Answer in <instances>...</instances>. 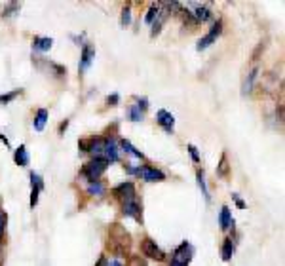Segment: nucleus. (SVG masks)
Segmentation results:
<instances>
[{"instance_id": "obj_1", "label": "nucleus", "mask_w": 285, "mask_h": 266, "mask_svg": "<svg viewBox=\"0 0 285 266\" xmlns=\"http://www.w3.org/2000/svg\"><path fill=\"white\" fill-rule=\"evenodd\" d=\"M129 246H131L129 234L120 225H112L108 228V242H107V247L110 249V253L122 257V255H125L129 251Z\"/></svg>"}, {"instance_id": "obj_2", "label": "nucleus", "mask_w": 285, "mask_h": 266, "mask_svg": "<svg viewBox=\"0 0 285 266\" xmlns=\"http://www.w3.org/2000/svg\"><path fill=\"white\" fill-rule=\"evenodd\" d=\"M108 167V162L105 158H93L91 162L88 164H84V167H82V177H86L89 183H95V181H99V177L107 171Z\"/></svg>"}, {"instance_id": "obj_3", "label": "nucleus", "mask_w": 285, "mask_h": 266, "mask_svg": "<svg viewBox=\"0 0 285 266\" xmlns=\"http://www.w3.org/2000/svg\"><path fill=\"white\" fill-rule=\"evenodd\" d=\"M221 33H223V19H217V21H215V25L211 27V31L204 36V38H200V42H198V46H196L198 52H202V50H207V48L213 44L215 40L221 36Z\"/></svg>"}, {"instance_id": "obj_4", "label": "nucleus", "mask_w": 285, "mask_h": 266, "mask_svg": "<svg viewBox=\"0 0 285 266\" xmlns=\"http://www.w3.org/2000/svg\"><path fill=\"white\" fill-rule=\"evenodd\" d=\"M141 251H142V255H144V257L154 259V261H163V259H165V253H163V251L156 246V242H154V240H150V238H142Z\"/></svg>"}, {"instance_id": "obj_5", "label": "nucleus", "mask_w": 285, "mask_h": 266, "mask_svg": "<svg viewBox=\"0 0 285 266\" xmlns=\"http://www.w3.org/2000/svg\"><path fill=\"white\" fill-rule=\"evenodd\" d=\"M112 196H114L116 200H120L122 204H124V202H129V200H135V184L129 183V181H125V183H122V184H118V186L112 188Z\"/></svg>"}, {"instance_id": "obj_6", "label": "nucleus", "mask_w": 285, "mask_h": 266, "mask_svg": "<svg viewBox=\"0 0 285 266\" xmlns=\"http://www.w3.org/2000/svg\"><path fill=\"white\" fill-rule=\"evenodd\" d=\"M188 8H192V18L196 19V23H205L211 19V10H209V4H204V2H188L186 4Z\"/></svg>"}, {"instance_id": "obj_7", "label": "nucleus", "mask_w": 285, "mask_h": 266, "mask_svg": "<svg viewBox=\"0 0 285 266\" xmlns=\"http://www.w3.org/2000/svg\"><path fill=\"white\" fill-rule=\"evenodd\" d=\"M192 255H194V247H192L188 242H183V244L175 249V253H173V263H179V265L186 266L190 263Z\"/></svg>"}, {"instance_id": "obj_8", "label": "nucleus", "mask_w": 285, "mask_h": 266, "mask_svg": "<svg viewBox=\"0 0 285 266\" xmlns=\"http://www.w3.org/2000/svg\"><path fill=\"white\" fill-rule=\"evenodd\" d=\"M122 213H124L125 217H131V219H135L137 223H141V225H142L141 205L137 204V200H129V202H124V204H122Z\"/></svg>"}, {"instance_id": "obj_9", "label": "nucleus", "mask_w": 285, "mask_h": 266, "mask_svg": "<svg viewBox=\"0 0 285 266\" xmlns=\"http://www.w3.org/2000/svg\"><path fill=\"white\" fill-rule=\"evenodd\" d=\"M139 177H142L148 183H154V181H163L165 173L156 169V167H152V165H142V167H139Z\"/></svg>"}, {"instance_id": "obj_10", "label": "nucleus", "mask_w": 285, "mask_h": 266, "mask_svg": "<svg viewBox=\"0 0 285 266\" xmlns=\"http://www.w3.org/2000/svg\"><path fill=\"white\" fill-rule=\"evenodd\" d=\"M156 122H158L160 127H163V131L173 133V127H175V118H173V114H171V112H167V110H158V114H156Z\"/></svg>"}, {"instance_id": "obj_11", "label": "nucleus", "mask_w": 285, "mask_h": 266, "mask_svg": "<svg viewBox=\"0 0 285 266\" xmlns=\"http://www.w3.org/2000/svg\"><path fill=\"white\" fill-rule=\"evenodd\" d=\"M93 57H95V50H93L89 44H84V46H82V57H80V65H78V72H80V74L88 71L89 65H91V61H93Z\"/></svg>"}, {"instance_id": "obj_12", "label": "nucleus", "mask_w": 285, "mask_h": 266, "mask_svg": "<svg viewBox=\"0 0 285 266\" xmlns=\"http://www.w3.org/2000/svg\"><path fill=\"white\" fill-rule=\"evenodd\" d=\"M103 158L107 160L108 164H116L120 160V154H118V146H116V141L112 137L105 139V152H103Z\"/></svg>"}, {"instance_id": "obj_13", "label": "nucleus", "mask_w": 285, "mask_h": 266, "mask_svg": "<svg viewBox=\"0 0 285 266\" xmlns=\"http://www.w3.org/2000/svg\"><path fill=\"white\" fill-rule=\"evenodd\" d=\"M219 225H221V230H228L234 226V219H232V213L226 205H223V209L219 213Z\"/></svg>"}, {"instance_id": "obj_14", "label": "nucleus", "mask_w": 285, "mask_h": 266, "mask_svg": "<svg viewBox=\"0 0 285 266\" xmlns=\"http://www.w3.org/2000/svg\"><path fill=\"white\" fill-rule=\"evenodd\" d=\"M52 46H54V40L48 36H35L33 38V48L36 52H48Z\"/></svg>"}, {"instance_id": "obj_15", "label": "nucleus", "mask_w": 285, "mask_h": 266, "mask_svg": "<svg viewBox=\"0 0 285 266\" xmlns=\"http://www.w3.org/2000/svg\"><path fill=\"white\" fill-rule=\"evenodd\" d=\"M88 152H91L95 158H103V152H105V139H89Z\"/></svg>"}, {"instance_id": "obj_16", "label": "nucleus", "mask_w": 285, "mask_h": 266, "mask_svg": "<svg viewBox=\"0 0 285 266\" xmlns=\"http://www.w3.org/2000/svg\"><path fill=\"white\" fill-rule=\"evenodd\" d=\"M14 162L21 165V167H25V165H29V152H27V146L25 144H21L18 150L14 152Z\"/></svg>"}, {"instance_id": "obj_17", "label": "nucleus", "mask_w": 285, "mask_h": 266, "mask_svg": "<svg viewBox=\"0 0 285 266\" xmlns=\"http://www.w3.org/2000/svg\"><path fill=\"white\" fill-rule=\"evenodd\" d=\"M46 122H48V110H46V108H40V110L36 112L35 120H33V125H35L36 131H42V129L46 127Z\"/></svg>"}, {"instance_id": "obj_18", "label": "nucleus", "mask_w": 285, "mask_h": 266, "mask_svg": "<svg viewBox=\"0 0 285 266\" xmlns=\"http://www.w3.org/2000/svg\"><path fill=\"white\" fill-rule=\"evenodd\" d=\"M232 255H234V240L226 238L223 244V249H221V257H223V261H230Z\"/></svg>"}, {"instance_id": "obj_19", "label": "nucleus", "mask_w": 285, "mask_h": 266, "mask_svg": "<svg viewBox=\"0 0 285 266\" xmlns=\"http://www.w3.org/2000/svg\"><path fill=\"white\" fill-rule=\"evenodd\" d=\"M257 74H259V69H253V71L247 74V78L244 80V86H242L244 95H245V93H249L251 89H253V84H255V80H257Z\"/></svg>"}, {"instance_id": "obj_20", "label": "nucleus", "mask_w": 285, "mask_h": 266, "mask_svg": "<svg viewBox=\"0 0 285 266\" xmlns=\"http://www.w3.org/2000/svg\"><path fill=\"white\" fill-rule=\"evenodd\" d=\"M88 194L89 196H103V194H105V184H103L101 181L89 183V184H88Z\"/></svg>"}, {"instance_id": "obj_21", "label": "nucleus", "mask_w": 285, "mask_h": 266, "mask_svg": "<svg viewBox=\"0 0 285 266\" xmlns=\"http://www.w3.org/2000/svg\"><path fill=\"white\" fill-rule=\"evenodd\" d=\"M228 171H230L228 160H226V154H223V156H221V162H219V167H217V175H219V177H228Z\"/></svg>"}, {"instance_id": "obj_22", "label": "nucleus", "mask_w": 285, "mask_h": 266, "mask_svg": "<svg viewBox=\"0 0 285 266\" xmlns=\"http://www.w3.org/2000/svg\"><path fill=\"white\" fill-rule=\"evenodd\" d=\"M196 179H198V186H200L202 194H204V198H205V202H209V190H207V186H205V177H204V171H198Z\"/></svg>"}, {"instance_id": "obj_23", "label": "nucleus", "mask_w": 285, "mask_h": 266, "mask_svg": "<svg viewBox=\"0 0 285 266\" xmlns=\"http://www.w3.org/2000/svg\"><path fill=\"white\" fill-rule=\"evenodd\" d=\"M31 186H33V190H38V192H42L44 190V181H42V177L38 175V173H35V171H31Z\"/></svg>"}, {"instance_id": "obj_24", "label": "nucleus", "mask_w": 285, "mask_h": 266, "mask_svg": "<svg viewBox=\"0 0 285 266\" xmlns=\"http://www.w3.org/2000/svg\"><path fill=\"white\" fill-rule=\"evenodd\" d=\"M120 144H122V148H124L127 154H131L133 158H141L142 160V152H139V150H137V148H135V146H133V144H131L129 141H125V139H124V141L120 143Z\"/></svg>"}, {"instance_id": "obj_25", "label": "nucleus", "mask_w": 285, "mask_h": 266, "mask_svg": "<svg viewBox=\"0 0 285 266\" xmlns=\"http://www.w3.org/2000/svg\"><path fill=\"white\" fill-rule=\"evenodd\" d=\"M18 95H21V89H14V91H10V93L2 95V97H0V105H8V103H10V101H14Z\"/></svg>"}, {"instance_id": "obj_26", "label": "nucleus", "mask_w": 285, "mask_h": 266, "mask_svg": "<svg viewBox=\"0 0 285 266\" xmlns=\"http://www.w3.org/2000/svg\"><path fill=\"white\" fill-rule=\"evenodd\" d=\"M18 12H19L18 2H10V4H8V8L4 10V14H2V16H4V18H12V16H16Z\"/></svg>"}, {"instance_id": "obj_27", "label": "nucleus", "mask_w": 285, "mask_h": 266, "mask_svg": "<svg viewBox=\"0 0 285 266\" xmlns=\"http://www.w3.org/2000/svg\"><path fill=\"white\" fill-rule=\"evenodd\" d=\"M129 118L133 122H141L142 120V112L137 108V105H131V108H129Z\"/></svg>"}, {"instance_id": "obj_28", "label": "nucleus", "mask_w": 285, "mask_h": 266, "mask_svg": "<svg viewBox=\"0 0 285 266\" xmlns=\"http://www.w3.org/2000/svg\"><path fill=\"white\" fill-rule=\"evenodd\" d=\"M156 14H158V4H152V6H150V10L146 12V18H144V21H146L148 25H152V21H154V18H156Z\"/></svg>"}, {"instance_id": "obj_29", "label": "nucleus", "mask_w": 285, "mask_h": 266, "mask_svg": "<svg viewBox=\"0 0 285 266\" xmlns=\"http://www.w3.org/2000/svg\"><path fill=\"white\" fill-rule=\"evenodd\" d=\"M120 23H122V27H127V25L131 23V10H129V6L122 10V19H120Z\"/></svg>"}, {"instance_id": "obj_30", "label": "nucleus", "mask_w": 285, "mask_h": 266, "mask_svg": "<svg viewBox=\"0 0 285 266\" xmlns=\"http://www.w3.org/2000/svg\"><path fill=\"white\" fill-rule=\"evenodd\" d=\"M188 152H190V156H192V160L194 162H200V154H198V148L194 146V144H188Z\"/></svg>"}, {"instance_id": "obj_31", "label": "nucleus", "mask_w": 285, "mask_h": 266, "mask_svg": "<svg viewBox=\"0 0 285 266\" xmlns=\"http://www.w3.org/2000/svg\"><path fill=\"white\" fill-rule=\"evenodd\" d=\"M137 103H139V105H137V108H139L141 112L148 108V99H146V97H141V99H137Z\"/></svg>"}, {"instance_id": "obj_32", "label": "nucleus", "mask_w": 285, "mask_h": 266, "mask_svg": "<svg viewBox=\"0 0 285 266\" xmlns=\"http://www.w3.org/2000/svg\"><path fill=\"white\" fill-rule=\"evenodd\" d=\"M118 101H120V97H118V93H112V95H108L107 97V103L110 106H114L116 105V103H118Z\"/></svg>"}, {"instance_id": "obj_33", "label": "nucleus", "mask_w": 285, "mask_h": 266, "mask_svg": "<svg viewBox=\"0 0 285 266\" xmlns=\"http://www.w3.org/2000/svg\"><path fill=\"white\" fill-rule=\"evenodd\" d=\"M78 146H80V152H88V148H89V139H82V141L78 143Z\"/></svg>"}, {"instance_id": "obj_34", "label": "nucleus", "mask_w": 285, "mask_h": 266, "mask_svg": "<svg viewBox=\"0 0 285 266\" xmlns=\"http://www.w3.org/2000/svg\"><path fill=\"white\" fill-rule=\"evenodd\" d=\"M232 198H234V202H236V205H238L240 209H245V202H244V200H240V196L232 194Z\"/></svg>"}, {"instance_id": "obj_35", "label": "nucleus", "mask_w": 285, "mask_h": 266, "mask_svg": "<svg viewBox=\"0 0 285 266\" xmlns=\"http://www.w3.org/2000/svg\"><path fill=\"white\" fill-rule=\"evenodd\" d=\"M131 266H146V261H142L141 257H133L131 259Z\"/></svg>"}, {"instance_id": "obj_36", "label": "nucleus", "mask_w": 285, "mask_h": 266, "mask_svg": "<svg viewBox=\"0 0 285 266\" xmlns=\"http://www.w3.org/2000/svg\"><path fill=\"white\" fill-rule=\"evenodd\" d=\"M4 228H6V215L0 211V236L4 234Z\"/></svg>"}, {"instance_id": "obj_37", "label": "nucleus", "mask_w": 285, "mask_h": 266, "mask_svg": "<svg viewBox=\"0 0 285 266\" xmlns=\"http://www.w3.org/2000/svg\"><path fill=\"white\" fill-rule=\"evenodd\" d=\"M125 171L129 175H139V167H131V165H125Z\"/></svg>"}, {"instance_id": "obj_38", "label": "nucleus", "mask_w": 285, "mask_h": 266, "mask_svg": "<svg viewBox=\"0 0 285 266\" xmlns=\"http://www.w3.org/2000/svg\"><path fill=\"white\" fill-rule=\"evenodd\" d=\"M107 266H122V263L118 259H112V261H107Z\"/></svg>"}, {"instance_id": "obj_39", "label": "nucleus", "mask_w": 285, "mask_h": 266, "mask_svg": "<svg viewBox=\"0 0 285 266\" xmlns=\"http://www.w3.org/2000/svg\"><path fill=\"white\" fill-rule=\"evenodd\" d=\"M69 127V120H65V122H61V125H59V133H63L65 129Z\"/></svg>"}, {"instance_id": "obj_40", "label": "nucleus", "mask_w": 285, "mask_h": 266, "mask_svg": "<svg viewBox=\"0 0 285 266\" xmlns=\"http://www.w3.org/2000/svg\"><path fill=\"white\" fill-rule=\"evenodd\" d=\"M95 266H107V259H105V257H101V259L97 261V265Z\"/></svg>"}, {"instance_id": "obj_41", "label": "nucleus", "mask_w": 285, "mask_h": 266, "mask_svg": "<svg viewBox=\"0 0 285 266\" xmlns=\"http://www.w3.org/2000/svg\"><path fill=\"white\" fill-rule=\"evenodd\" d=\"M0 141H4V144H8V146H10V143H8V139H6L4 135H0Z\"/></svg>"}, {"instance_id": "obj_42", "label": "nucleus", "mask_w": 285, "mask_h": 266, "mask_svg": "<svg viewBox=\"0 0 285 266\" xmlns=\"http://www.w3.org/2000/svg\"><path fill=\"white\" fill-rule=\"evenodd\" d=\"M171 266H184V265H179V263H173V261H171Z\"/></svg>"}, {"instance_id": "obj_43", "label": "nucleus", "mask_w": 285, "mask_h": 266, "mask_svg": "<svg viewBox=\"0 0 285 266\" xmlns=\"http://www.w3.org/2000/svg\"><path fill=\"white\" fill-rule=\"evenodd\" d=\"M0 249H2V244H0Z\"/></svg>"}]
</instances>
